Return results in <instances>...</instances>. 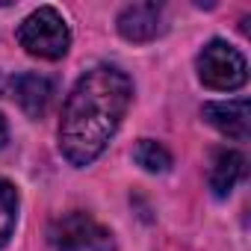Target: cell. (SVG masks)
I'll list each match as a JSON object with an SVG mask.
<instances>
[{
    "label": "cell",
    "mask_w": 251,
    "mask_h": 251,
    "mask_svg": "<svg viewBox=\"0 0 251 251\" xmlns=\"http://www.w3.org/2000/svg\"><path fill=\"white\" fill-rule=\"evenodd\" d=\"M133 98V83L115 65L89 68L71 89L62 121H59V151L71 166L95 163L106 142L115 136Z\"/></svg>",
    "instance_id": "6da1fadb"
},
{
    "label": "cell",
    "mask_w": 251,
    "mask_h": 251,
    "mask_svg": "<svg viewBox=\"0 0 251 251\" xmlns=\"http://www.w3.org/2000/svg\"><path fill=\"white\" fill-rule=\"evenodd\" d=\"M18 45L39 59H62L71 48V30L53 6H42L18 27Z\"/></svg>",
    "instance_id": "7a4b0ae2"
},
{
    "label": "cell",
    "mask_w": 251,
    "mask_h": 251,
    "mask_svg": "<svg viewBox=\"0 0 251 251\" xmlns=\"http://www.w3.org/2000/svg\"><path fill=\"white\" fill-rule=\"evenodd\" d=\"M198 77L213 92H233V89L245 86L248 62L233 45H227L222 39H213L198 53Z\"/></svg>",
    "instance_id": "3957f363"
},
{
    "label": "cell",
    "mask_w": 251,
    "mask_h": 251,
    "mask_svg": "<svg viewBox=\"0 0 251 251\" xmlns=\"http://www.w3.org/2000/svg\"><path fill=\"white\" fill-rule=\"evenodd\" d=\"M53 251H115L112 233L89 213H65L48 227Z\"/></svg>",
    "instance_id": "277c9868"
},
{
    "label": "cell",
    "mask_w": 251,
    "mask_h": 251,
    "mask_svg": "<svg viewBox=\"0 0 251 251\" xmlns=\"http://www.w3.org/2000/svg\"><path fill=\"white\" fill-rule=\"evenodd\" d=\"M118 33L127 39V42H151L163 33V6L148 0V3H130L124 6L118 15Z\"/></svg>",
    "instance_id": "5b68a950"
},
{
    "label": "cell",
    "mask_w": 251,
    "mask_h": 251,
    "mask_svg": "<svg viewBox=\"0 0 251 251\" xmlns=\"http://www.w3.org/2000/svg\"><path fill=\"white\" fill-rule=\"evenodd\" d=\"M201 115L213 124L219 133H225L227 139H236V142L248 139V130H251L248 98H239V100H210V103H204Z\"/></svg>",
    "instance_id": "8992f818"
},
{
    "label": "cell",
    "mask_w": 251,
    "mask_h": 251,
    "mask_svg": "<svg viewBox=\"0 0 251 251\" xmlns=\"http://www.w3.org/2000/svg\"><path fill=\"white\" fill-rule=\"evenodd\" d=\"M53 95H56V86H53V80L45 77V74L24 71V74H18V77L12 80V98H15V103H18L30 118H42V115L48 112Z\"/></svg>",
    "instance_id": "52a82bcc"
},
{
    "label": "cell",
    "mask_w": 251,
    "mask_h": 251,
    "mask_svg": "<svg viewBox=\"0 0 251 251\" xmlns=\"http://www.w3.org/2000/svg\"><path fill=\"white\" fill-rule=\"evenodd\" d=\"M245 177V157L239 151H230V148H219L213 154V163H210V189L216 198H227L233 192V186Z\"/></svg>",
    "instance_id": "ba28073f"
},
{
    "label": "cell",
    "mask_w": 251,
    "mask_h": 251,
    "mask_svg": "<svg viewBox=\"0 0 251 251\" xmlns=\"http://www.w3.org/2000/svg\"><path fill=\"white\" fill-rule=\"evenodd\" d=\"M133 160H136L145 172H151V175H163V172L172 169V154H169V148L160 145V142H154V139H139L136 148H133Z\"/></svg>",
    "instance_id": "9c48e42d"
},
{
    "label": "cell",
    "mask_w": 251,
    "mask_h": 251,
    "mask_svg": "<svg viewBox=\"0 0 251 251\" xmlns=\"http://www.w3.org/2000/svg\"><path fill=\"white\" fill-rule=\"evenodd\" d=\"M18 222V192L9 180L0 177V248H3Z\"/></svg>",
    "instance_id": "30bf717a"
},
{
    "label": "cell",
    "mask_w": 251,
    "mask_h": 251,
    "mask_svg": "<svg viewBox=\"0 0 251 251\" xmlns=\"http://www.w3.org/2000/svg\"><path fill=\"white\" fill-rule=\"evenodd\" d=\"M6 142H9V127H6V118L0 115V148H3Z\"/></svg>",
    "instance_id": "8fae6325"
}]
</instances>
